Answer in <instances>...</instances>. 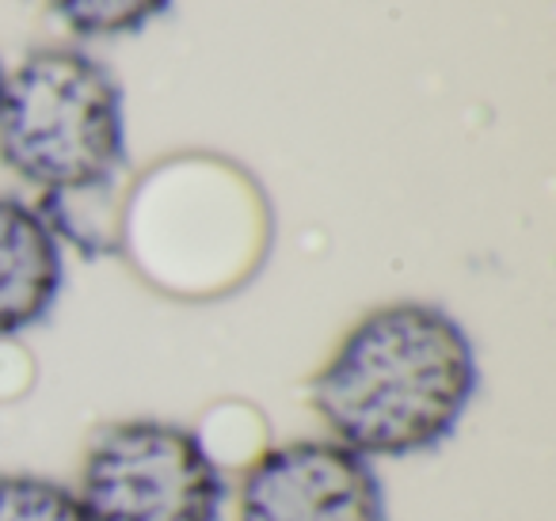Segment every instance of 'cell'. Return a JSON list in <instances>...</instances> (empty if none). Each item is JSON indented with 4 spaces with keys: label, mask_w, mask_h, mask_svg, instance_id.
<instances>
[{
    "label": "cell",
    "mask_w": 556,
    "mask_h": 521,
    "mask_svg": "<svg viewBox=\"0 0 556 521\" xmlns=\"http://www.w3.org/2000/svg\"><path fill=\"white\" fill-rule=\"evenodd\" d=\"M480 384L472 339L446 308L393 301L366 313L309 384L328 437L366 460L442 445Z\"/></svg>",
    "instance_id": "obj_1"
},
{
    "label": "cell",
    "mask_w": 556,
    "mask_h": 521,
    "mask_svg": "<svg viewBox=\"0 0 556 521\" xmlns=\"http://www.w3.org/2000/svg\"><path fill=\"white\" fill-rule=\"evenodd\" d=\"M0 161L42 199L108 194L126 164L115 73L70 47L27 54L0 92Z\"/></svg>",
    "instance_id": "obj_2"
},
{
    "label": "cell",
    "mask_w": 556,
    "mask_h": 521,
    "mask_svg": "<svg viewBox=\"0 0 556 521\" xmlns=\"http://www.w3.org/2000/svg\"><path fill=\"white\" fill-rule=\"evenodd\" d=\"M73 491L88 521H222L229 495L202 437L161 419L100 430Z\"/></svg>",
    "instance_id": "obj_3"
},
{
    "label": "cell",
    "mask_w": 556,
    "mask_h": 521,
    "mask_svg": "<svg viewBox=\"0 0 556 521\" xmlns=\"http://www.w3.org/2000/svg\"><path fill=\"white\" fill-rule=\"evenodd\" d=\"M237 521H386V487L374 460L348 445L298 437L244 472Z\"/></svg>",
    "instance_id": "obj_4"
},
{
    "label": "cell",
    "mask_w": 556,
    "mask_h": 521,
    "mask_svg": "<svg viewBox=\"0 0 556 521\" xmlns=\"http://www.w3.org/2000/svg\"><path fill=\"white\" fill-rule=\"evenodd\" d=\"M62 285L65 252L47 217L0 194V339L24 335L47 320Z\"/></svg>",
    "instance_id": "obj_5"
},
{
    "label": "cell",
    "mask_w": 556,
    "mask_h": 521,
    "mask_svg": "<svg viewBox=\"0 0 556 521\" xmlns=\"http://www.w3.org/2000/svg\"><path fill=\"white\" fill-rule=\"evenodd\" d=\"M47 4L80 39H118L146 31L176 0H47Z\"/></svg>",
    "instance_id": "obj_6"
},
{
    "label": "cell",
    "mask_w": 556,
    "mask_h": 521,
    "mask_svg": "<svg viewBox=\"0 0 556 521\" xmlns=\"http://www.w3.org/2000/svg\"><path fill=\"white\" fill-rule=\"evenodd\" d=\"M0 521H88L77 491L47 475H0Z\"/></svg>",
    "instance_id": "obj_7"
},
{
    "label": "cell",
    "mask_w": 556,
    "mask_h": 521,
    "mask_svg": "<svg viewBox=\"0 0 556 521\" xmlns=\"http://www.w3.org/2000/svg\"><path fill=\"white\" fill-rule=\"evenodd\" d=\"M4 77H9V73H4V65H0V92H4Z\"/></svg>",
    "instance_id": "obj_8"
}]
</instances>
